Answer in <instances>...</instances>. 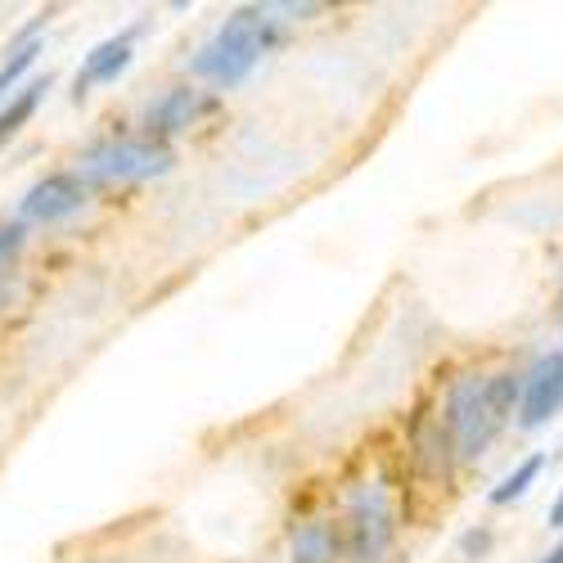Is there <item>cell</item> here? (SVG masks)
<instances>
[{"mask_svg":"<svg viewBox=\"0 0 563 563\" xmlns=\"http://www.w3.org/2000/svg\"><path fill=\"white\" fill-rule=\"evenodd\" d=\"M275 41H279V19L271 14V5L234 10V14L217 27V36L195 55V73L230 90V86H240V81L262 64V55L271 51Z\"/></svg>","mask_w":563,"mask_h":563,"instance_id":"obj_1","label":"cell"},{"mask_svg":"<svg viewBox=\"0 0 563 563\" xmlns=\"http://www.w3.org/2000/svg\"><path fill=\"white\" fill-rule=\"evenodd\" d=\"M176 154L167 140L154 135H109L100 145H90L77 158V176L86 185H135V180H154L163 172H172Z\"/></svg>","mask_w":563,"mask_h":563,"instance_id":"obj_2","label":"cell"},{"mask_svg":"<svg viewBox=\"0 0 563 563\" xmlns=\"http://www.w3.org/2000/svg\"><path fill=\"white\" fill-rule=\"evenodd\" d=\"M446 429H451V442H455V455L460 460H478L492 438L500 433L496 419L487 410V379L483 374H460L446 393Z\"/></svg>","mask_w":563,"mask_h":563,"instance_id":"obj_3","label":"cell"},{"mask_svg":"<svg viewBox=\"0 0 563 563\" xmlns=\"http://www.w3.org/2000/svg\"><path fill=\"white\" fill-rule=\"evenodd\" d=\"M397 523H393V500L379 483H361L347 496V550L356 563H384L393 550Z\"/></svg>","mask_w":563,"mask_h":563,"instance_id":"obj_4","label":"cell"},{"mask_svg":"<svg viewBox=\"0 0 563 563\" xmlns=\"http://www.w3.org/2000/svg\"><path fill=\"white\" fill-rule=\"evenodd\" d=\"M90 199V185L77 176V172H51V176H41L32 190L23 195V217L36 221V225H55L73 212H81Z\"/></svg>","mask_w":563,"mask_h":563,"instance_id":"obj_5","label":"cell"},{"mask_svg":"<svg viewBox=\"0 0 563 563\" xmlns=\"http://www.w3.org/2000/svg\"><path fill=\"white\" fill-rule=\"evenodd\" d=\"M559 410H563V352H545L523 374L519 429H545Z\"/></svg>","mask_w":563,"mask_h":563,"instance_id":"obj_6","label":"cell"},{"mask_svg":"<svg viewBox=\"0 0 563 563\" xmlns=\"http://www.w3.org/2000/svg\"><path fill=\"white\" fill-rule=\"evenodd\" d=\"M455 442L442 415H419L415 429H410V464L424 483H446L451 468H455Z\"/></svg>","mask_w":563,"mask_h":563,"instance_id":"obj_7","label":"cell"},{"mask_svg":"<svg viewBox=\"0 0 563 563\" xmlns=\"http://www.w3.org/2000/svg\"><path fill=\"white\" fill-rule=\"evenodd\" d=\"M208 109H212V100L203 96V90H195V86H172V90H163V96L150 104V113H145V135L167 140V135H176V131H185V126H195Z\"/></svg>","mask_w":563,"mask_h":563,"instance_id":"obj_8","label":"cell"},{"mask_svg":"<svg viewBox=\"0 0 563 563\" xmlns=\"http://www.w3.org/2000/svg\"><path fill=\"white\" fill-rule=\"evenodd\" d=\"M131 36H109V41H100L96 51L86 55V64L77 68V100L86 96L90 86H109V81H118V73H126V64H131Z\"/></svg>","mask_w":563,"mask_h":563,"instance_id":"obj_9","label":"cell"},{"mask_svg":"<svg viewBox=\"0 0 563 563\" xmlns=\"http://www.w3.org/2000/svg\"><path fill=\"white\" fill-rule=\"evenodd\" d=\"M339 550L343 541L330 519H307L289 541V563H339Z\"/></svg>","mask_w":563,"mask_h":563,"instance_id":"obj_10","label":"cell"},{"mask_svg":"<svg viewBox=\"0 0 563 563\" xmlns=\"http://www.w3.org/2000/svg\"><path fill=\"white\" fill-rule=\"evenodd\" d=\"M45 90H51V77H36V81H27V86L19 90V96H14L5 109H0V150H5L10 140L27 126V118H32V113H36V104L45 100Z\"/></svg>","mask_w":563,"mask_h":563,"instance_id":"obj_11","label":"cell"},{"mask_svg":"<svg viewBox=\"0 0 563 563\" xmlns=\"http://www.w3.org/2000/svg\"><path fill=\"white\" fill-rule=\"evenodd\" d=\"M519 406H523V374H514V369L492 374L487 379V410L496 419V429H505L509 419L519 415Z\"/></svg>","mask_w":563,"mask_h":563,"instance_id":"obj_12","label":"cell"},{"mask_svg":"<svg viewBox=\"0 0 563 563\" xmlns=\"http://www.w3.org/2000/svg\"><path fill=\"white\" fill-rule=\"evenodd\" d=\"M541 468H545V455H528L519 468H514V474H505L496 487H492V505H509V500H519V496H528L532 492V483L541 478Z\"/></svg>","mask_w":563,"mask_h":563,"instance_id":"obj_13","label":"cell"},{"mask_svg":"<svg viewBox=\"0 0 563 563\" xmlns=\"http://www.w3.org/2000/svg\"><path fill=\"white\" fill-rule=\"evenodd\" d=\"M36 55H41V41L32 36V41H19L14 45V51H10V59L5 64H0V100H5L10 96V90L23 81V73L36 64Z\"/></svg>","mask_w":563,"mask_h":563,"instance_id":"obj_14","label":"cell"},{"mask_svg":"<svg viewBox=\"0 0 563 563\" xmlns=\"http://www.w3.org/2000/svg\"><path fill=\"white\" fill-rule=\"evenodd\" d=\"M23 249H27V225L23 221H0V275L14 271Z\"/></svg>","mask_w":563,"mask_h":563,"instance_id":"obj_15","label":"cell"},{"mask_svg":"<svg viewBox=\"0 0 563 563\" xmlns=\"http://www.w3.org/2000/svg\"><path fill=\"white\" fill-rule=\"evenodd\" d=\"M487 550H492V532H487V528H483V532H464V537H460V554H464V559H483Z\"/></svg>","mask_w":563,"mask_h":563,"instance_id":"obj_16","label":"cell"},{"mask_svg":"<svg viewBox=\"0 0 563 563\" xmlns=\"http://www.w3.org/2000/svg\"><path fill=\"white\" fill-rule=\"evenodd\" d=\"M550 528H563V492H559L554 505H550Z\"/></svg>","mask_w":563,"mask_h":563,"instance_id":"obj_17","label":"cell"},{"mask_svg":"<svg viewBox=\"0 0 563 563\" xmlns=\"http://www.w3.org/2000/svg\"><path fill=\"white\" fill-rule=\"evenodd\" d=\"M537 563H563V545H554V550H550V554H541Z\"/></svg>","mask_w":563,"mask_h":563,"instance_id":"obj_18","label":"cell"},{"mask_svg":"<svg viewBox=\"0 0 563 563\" xmlns=\"http://www.w3.org/2000/svg\"><path fill=\"white\" fill-rule=\"evenodd\" d=\"M10 302V275H0V307Z\"/></svg>","mask_w":563,"mask_h":563,"instance_id":"obj_19","label":"cell"},{"mask_svg":"<svg viewBox=\"0 0 563 563\" xmlns=\"http://www.w3.org/2000/svg\"><path fill=\"white\" fill-rule=\"evenodd\" d=\"M559 302H563V289H559ZM559 311H563V307H559Z\"/></svg>","mask_w":563,"mask_h":563,"instance_id":"obj_20","label":"cell"}]
</instances>
